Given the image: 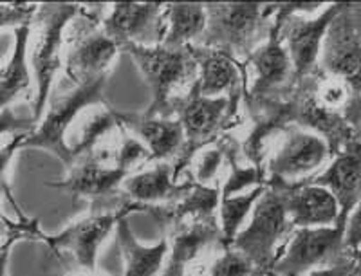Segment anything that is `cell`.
<instances>
[{
  "mask_svg": "<svg viewBox=\"0 0 361 276\" xmlns=\"http://www.w3.org/2000/svg\"><path fill=\"white\" fill-rule=\"evenodd\" d=\"M208 24L197 46L221 51L246 65L275 27L276 2H208Z\"/></svg>",
  "mask_w": 361,
  "mask_h": 276,
  "instance_id": "obj_1",
  "label": "cell"
},
{
  "mask_svg": "<svg viewBox=\"0 0 361 276\" xmlns=\"http://www.w3.org/2000/svg\"><path fill=\"white\" fill-rule=\"evenodd\" d=\"M148 82L152 101L143 114L152 118H176L180 99L199 82V65L190 47H125Z\"/></svg>",
  "mask_w": 361,
  "mask_h": 276,
  "instance_id": "obj_2",
  "label": "cell"
},
{
  "mask_svg": "<svg viewBox=\"0 0 361 276\" xmlns=\"http://www.w3.org/2000/svg\"><path fill=\"white\" fill-rule=\"evenodd\" d=\"M111 4H82V13L66 31L63 70L74 85L109 80L121 47L105 33L103 20Z\"/></svg>",
  "mask_w": 361,
  "mask_h": 276,
  "instance_id": "obj_3",
  "label": "cell"
},
{
  "mask_svg": "<svg viewBox=\"0 0 361 276\" xmlns=\"http://www.w3.org/2000/svg\"><path fill=\"white\" fill-rule=\"evenodd\" d=\"M82 13L76 2H42L31 25L29 63L37 83L33 115L40 123L58 73L63 69V42L71 22Z\"/></svg>",
  "mask_w": 361,
  "mask_h": 276,
  "instance_id": "obj_4",
  "label": "cell"
},
{
  "mask_svg": "<svg viewBox=\"0 0 361 276\" xmlns=\"http://www.w3.org/2000/svg\"><path fill=\"white\" fill-rule=\"evenodd\" d=\"M141 211L140 204L128 199L123 190L90 201V208L76 222L67 226L58 235L47 237V246L58 255H69L74 269L94 271L96 256L102 244L118 222L132 213Z\"/></svg>",
  "mask_w": 361,
  "mask_h": 276,
  "instance_id": "obj_5",
  "label": "cell"
},
{
  "mask_svg": "<svg viewBox=\"0 0 361 276\" xmlns=\"http://www.w3.org/2000/svg\"><path fill=\"white\" fill-rule=\"evenodd\" d=\"M293 233L295 226L286 208V186L271 182L264 184V194L251 211L250 222L235 237L231 248L244 253L271 276Z\"/></svg>",
  "mask_w": 361,
  "mask_h": 276,
  "instance_id": "obj_6",
  "label": "cell"
},
{
  "mask_svg": "<svg viewBox=\"0 0 361 276\" xmlns=\"http://www.w3.org/2000/svg\"><path fill=\"white\" fill-rule=\"evenodd\" d=\"M105 85H107V80L80 83V85L69 82L67 89H63L62 85L54 87L38 128L22 143V149L47 150L56 156L62 165L69 170L76 161V157L67 144V134L85 108L92 105L109 104L103 96Z\"/></svg>",
  "mask_w": 361,
  "mask_h": 276,
  "instance_id": "obj_7",
  "label": "cell"
},
{
  "mask_svg": "<svg viewBox=\"0 0 361 276\" xmlns=\"http://www.w3.org/2000/svg\"><path fill=\"white\" fill-rule=\"evenodd\" d=\"M176 118L185 128L186 144L183 156L173 166V179L177 182L185 177L193 157L201 150L219 143L226 134H231L238 125H243V114L233 108L228 96L206 98L201 94L199 82L192 91L180 99L176 107Z\"/></svg>",
  "mask_w": 361,
  "mask_h": 276,
  "instance_id": "obj_8",
  "label": "cell"
},
{
  "mask_svg": "<svg viewBox=\"0 0 361 276\" xmlns=\"http://www.w3.org/2000/svg\"><path fill=\"white\" fill-rule=\"evenodd\" d=\"M327 141L305 128L289 125L279 134L264 166V184L298 186L312 181L333 161Z\"/></svg>",
  "mask_w": 361,
  "mask_h": 276,
  "instance_id": "obj_9",
  "label": "cell"
},
{
  "mask_svg": "<svg viewBox=\"0 0 361 276\" xmlns=\"http://www.w3.org/2000/svg\"><path fill=\"white\" fill-rule=\"evenodd\" d=\"M347 219V215H340L336 226L295 230L271 276H305L353 260V253L345 248Z\"/></svg>",
  "mask_w": 361,
  "mask_h": 276,
  "instance_id": "obj_10",
  "label": "cell"
},
{
  "mask_svg": "<svg viewBox=\"0 0 361 276\" xmlns=\"http://www.w3.org/2000/svg\"><path fill=\"white\" fill-rule=\"evenodd\" d=\"M246 96L251 104H286L295 91L298 76L288 49L279 37V27L257 47L246 62Z\"/></svg>",
  "mask_w": 361,
  "mask_h": 276,
  "instance_id": "obj_11",
  "label": "cell"
},
{
  "mask_svg": "<svg viewBox=\"0 0 361 276\" xmlns=\"http://www.w3.org/2000/svg\"><path fill=\"white\" fill-rule=\"evenodd\" d=\"M164 239L170 251L161 276H206L212 260L226 248L219 215L186 220Z\"/></svg>",
  "mask_w": 361,
  "mask_h": 276,
  "instance_id": "obj_12",
  "label": "cell"
},
{
  "mask_svg": "<svg viewBox=\"0 0 361 276\" xmlns=\"http://www.w3.org/2000/svg\"><path fill=\"white\" fill-rule=\"evenodd\" d=\"M341 8H343V2H334L316 17L276 15L279 37L291 56L298 80L320 73V54L325 34Z\"/></svg>",
  "mask_w": 361,
  "mask_h": 276,
  "instance_id": "obj_13",
  "label": "cell"
},
{
  "mask_svg": "<svg viewBox=\"0 0 361 276\" xmlns=\"http://www.w3.org/2000/svg\"><path fill=\"white\" fill-rule=\"evenodd\" d=\"M103 29L121 47H156L166 37L164 4L159 2H114L103 20Z\"/></svg>",
  "mask_w": 361,
  "mask_h": 276,
  "instance_id": "obj_14",
  "label": "cell"
},
{
  "mask_svg": "<svg viewBox=\"0 0 361 276\" xmlns=\"http://www.w3.org/2000/svg\"><path fill=\"white\" fill-rule=\"evenodd\" d=\"M320 70L345 80L361 99V40L350 20L349 2H343L325 34Z\"/></svg>",
  "mask_w": 361,
  "mask_h": 276,
  "instance_id": "obj_15",
  "label": "cell"
},
{
  "mask_svg": "<svg viewBox=\"0 0 361 276\" xmlns=\"http://www.w3.org/2000/svg\"><path fill=\"white\" fill-rule=\"evenodd\" d=\"M199 65V87L206 98L228 96L233 108L240 111L246 96V67L221 51L193 46Z\"/></svg>",
  "mask_w": 361,
  "mask_h": 276,
  "instance_id": "obj_16",
  "label": "cell"
},
{
  "mask_svg": "<svg viewBox=\"0 0 361 276\" xmlns=\"http://www.w3.org/2000/svg\"><path fill=\"white\" fill-rule=\"evenodd\" d=\"M119 121L150 152L152 163H172L183 156L186 144L185 128L177 118H152L143 112H119Z\"/></svg>",
  "mask_w": 361,
  "mask_h": 276,
  "instance_id": "obj_17",
  "label": "cell"
},
{
  "mask_svg": "<svg viewBox=\"0 0 361 276\" xmlns=\"http://www.w3.org/2000/svg\"><path fill=\"white\" fill-rule=\"evenodd\" d=\"M221 206V184L202 186L192 177L190 188L179 199L157 206H141V211L152 217L161 235L166 237L172 230L190 219L215 217Z\"/></svg>",
  "mask_w": 361,
  "mask_h": 276,
  "instance_id": "obj_18",
  "label": "cell"
},
{
  "mask_svg": "<svg viewBox=\"0 0 361 276\" xmlns=\"http://www.w3.org/2000/svg\"><path fill=\"white\" fill-rule=\"evenodd\" d=\"M128 175L132 173L105 165L94 156H83L76 157L74 165L67 170V177L63 181L47 182V186L73 194L74 197H83L90 202L121 190V184Z\"/></svg>",
  "mask_w": 361,
  "mask_h": 276,
  "instance_id": "obj_19",
  "label": "cell"
},
{
  "mask_svg": "<svg viewBox=\"0 0 361 276\" xmlns=\"http://www.w3.org/2000/svg\"><path fill=\"white\" fill-rule=\"evenodd\" d=\"M312 184L324 186L336 197L340 215L349 217L361 202V143L354 137L333 157L327 168L312 179Z\"/></svg>",
  "mask_w": 361,
  "mask_h": 276,
  "instance_id": "obj_20",
  "label": "cell"
},
{
  "mask_svg": "<svg viewBox=\"0 0 361 276\" xmlns=\"http://www.w3.org/2000/svg\"><path fill=\"white\" fill-rule=\"evenodd\" d=\"M286 208L295 230L336 226L341 213L336 197L327 188L311 181L286 186Z\"/></svg>",
  "mask_w": 361,
  "mask_h": 276,
  "instance_id": "obj_21",
  "label": "cell"
},
{
  "mask_svg": "<svg viewBox=\"0 0 361 276\" xmlns=\"http://www.w3.org/2000/svg\"><path fill=\"white\" fill-rule=\"evenodd\" d=\"M172 163H154L150 170L135 172L128 175L121 184V190L128 195L132 202L140 206H157L166 204L185 194L192 182V173L186 172L185 179L177 182L173 179Z\"/></svg>",
  "mask_w": 361,
  "mask_h": 276,
  "instance_id": "obj_22",
  "label": "cell"
},
{
  "mask_svg": "<svg viewBox=\"0 0 361 276\" xmlns=\"http://www.w3.org/2000/svg\"><path fill=\"white\" fill-rule=\"evenodd\" d=\"M15 46L9 62L2 65L0 73V105L11 107L17 101H33L37 98V87H33V69L29 63V37L31 25L13 31Z\"/></svg>",
  "mask_w": 361,
  "mask_h": 276,
  "instance_id": "obj_23",
  "label": "cell"
},
{
  "mask_svg": "<svg viewBox=\"0 0 361 276\" xmlns=\"http://www.w3.org/2000/svg\"><path fill=\"white\" fill-rule=\"evenodd\" d=\"M119 132V111L111 104L85 108L67 134V144L74 157H83L114 139Z\"/></svg>",
  "mask_w": 361,
  "mask_h": 276,
  "instance_id": "obj_24",
  "label": "cell"
},
{
  "mask_svg": "<svg viewBox=\"0 0 361 276\" xmlns=\"http://www.w3.org/2000/svg\"><path fill=\"white\" fill-rule=\"evenodd\" d=\"M116 235L125 260L123 276H157L163 272L170 251V244L164 237L154 246H143L132 233L127 217L118 222Z\"/></svg>",
  "mask_w": 361,
  "mask_h": 276,
  "instance_id": "obj_25",
  "label": "cell"
},
{
  "mask_svg": "<svg viewBox=\"0 0 361 276\" xmlns=\"http://www.w3.org/2000/svg\"><path fill=\"white\" fill-rule=\"evenodd\" d=\"M166 37L164 47L197 46L208 24L206 4L202 2H170L164 4Z\"/></svg>",
  "mask_w": 361,
  "mask_h": 276,
  "instance_id": "obj_26",
  "label": "cell"
},
{
  "mask_svg": "<svg viewBox=\"0 0 361 276\" xmlns=\"http://www.w3.org/2000/svg\"><path fill=\"white\" fill-rule=\"evenodd\" d=\"M262 194L264 186H257V188L246 192V194L221 199V206H219V224H221L222 239H224L226 248L231 246L235 237L243 231L244 220L250 217L255 204L259 202Z\"/></svg>",
  "mask_w": 361,
  "mask_h": 276,
  "instance_id": "obj_27",
  "label": "cell"
},
{
  "mask_svg": "<svg viewBox=\"0 0 361 276\" xmlns=\"http://www.w3.org/2000/svg\"><path fill=\"white\" fill-rule=\"evenodd\" d=\"M224 170H228V153H226L224 144L219 141L193 157L188 172L199 184L217 186L222 182L221 173Z\"/></svg>",
  "mask_w": 361,
  "mask_h": 276,
  "instance_id": "obj_28",
  "label": "cell"
},
{
  "mask_svg": "<svg viewBox=\"0 0 361 276\" xmlns=\"http://www.w3.org/2000/svg\"><path fill=\"white\" fill-rule=\"evenodd\" d=\"M206 276H269L259 269L257 265L247 258L244 253L238 249L228 248L222 249L208 265V272Z\"/></svg>",
  "mask_w": 361,
  "mask_h": 276,
  "instance_id": "obj_29",
  "label": "cell"
},
{
  "mask_svg": "<svg viewBox=\"0 0 361 276\" xmlns=\"http://www.w3.org/2000/svg\"><path fill=\"white\" fill-rule=\"evenodd\" d=\"M148 163H152V159H150V152H148L147 146L119 121V137L118 146H116V166L119 170H125V172L132 173V170H135L137 166L148 165Z\"/></svg>",
  "mask_w": 361,
  "mask_h": 276,
  "instance_id": "obj_30",
  "label": "cell"
},
{
  "mask_svg": "<svg viewBox=\"0 0 361 276\" xmlns=\"http://www.w3.org/2000/svg\"><path fill=\"white\" fill-rule=\"evenodd\" d=\"M38 6L35 2H0V24L6 29H20L33 25Z\"/></svg>",
  "mask_w": 361,
  "mask_h": 276,
  "instance_id": "obj_31",
  "label": "cell"
},
{
  "mask_svg": "<svg viewBox=\"0 0 361 276\" xmlns=\"http://www.w3.org/2000/svg\"><path fill=\"white\" fill-rule=\"evenodd\" d=\"M0 132L2 137L8 136L9 139L17 136H31L38 128V120L35 115H18L13 111V107L2 108V118H0Z\"/></svg>",
  "mask_w": 361,
  "mask_h": 276,
  "instance_id": "obj_32",
  "label": "cell"
},
{
  "mask_svg": "<svg viewBox=\"0 0 361 276\" xmlns=\"http://www.w3.org/2000/svg\"><path fill=\"white\" fill-rule=\"evenodd\" d=\"M345 248L350 253L361 248V202L353 210L347 219V230H345Z\"/></svg>",
  "mask_w": 361,
  "mask_h": 276,
  "instance_id": "obj_33",
  "label": "cell"
},
{
  "mask_svg": "<svg viewBox=\"0 0 361 276\" xmlns=\"http://www.w3.org/2000/svg\"><path fill=\"white\" fill-rule=\"evenodd\" d=\"M305 276H354V258L340 265H333V268L318 269V271H312Z\"/></svg>",
  "mask_w": 361,
  "mask_h": 276,
  "instance_id": "obj_34",
  "label": "cell"
},
{
  "mask_svg": "<svg viewBox=\"0 0 361 276\" xmlns=\"http://www.w3.org/2000/svg\"><path fill=\"white\" fill-rule=\"evenodd\" d=\"M349 15L354 29L361 40V2H349Z\"/></svg>",
  "mask_w": 361,
  "mask_h": 276,
  "instance_id": "obj_35",
  "label": "cell"
},
{
  "mask_svg": "<svg viewBox=\"0 0 361 276\" xmlns=\"http://www.w3.org/2000/svg\"><path fill=\"white\" fill-rule=\"evenodd\" d=\"M354 258V276H361V248L353 253Z\"/></svg>",
  "mask_w": 361,
  "mask_h": 276,
  "instance_id": "obj_36",
  "label": "cell"
},
{
  "mask_svg": "<svg viewBox=\"0 0 361 276\" xmlns=\"http://www.w3.org/2000/svg\"><path fill=\"white\" fill-rule=\"evenodd\" d=\"M69 276H105L102 275V272H98L94 269V271H83V269H73V271L69 272Z\"/></svg>",
  "mask_w": 361,
  "mask_h": 276,
  "instance_id": "obj_37",
  "label": "cell"
},
{
  "mask_svg": "<svg viewBox=\"0 0 361 276\" xmlns=\"http://www.w3.org/2000/svg\"><path fill=\"white\" fill-rule=\"evenodd\" d=\"M354 137H356V139L360 141V143H361V127L357 128V132H356V136H354Z\"/></svg>",
  "mask_w": 361,
  "mask_h": 276,
  "instance_id": "obj_38",
  "label": "cell"
}]
</instances>
